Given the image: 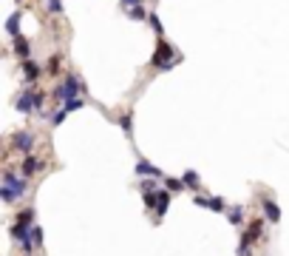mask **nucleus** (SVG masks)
<instances>
[{
  "label": "nucleus",
  "instance_id": "nucleus-1",
  "mask_svg": "<svg viewBox=\"0 0 289 256\" xmlns=\"http://www.w3.org/2000/svg\"><path fill=\"white\" fill-rule=\"evenodd\" d=\"M179 63L176 51L170 49V43H164V40H159V49H156V54H153V66L162 68V71H167V68H173Z\"/></svg>",
  "mask_w": 289,
  "mask_h": 256
},
{
  "label": "nucleus",
  "instance_id": "nucleus-2",
  "mask_svg": "<svg viewBox=\"0 0 289 256\" xmlns=\"http://www.w3.org/2000/svg\"><path fill=\"white\" fill-rule=\"evenodd\" d=\"M80 91H82V83L77 77H65V83L57 88V97L65 102V100H71V97H80Z\"/></svg>",
  "mask_w": 289,
  "mask_h": 256
},
{
  "label": "nucleus",
  "instance_id": "nucleus-3",
  "mask_svg": "<svg viewBox=\"0 0 289 256\" xmlns=\"http://www.w3.org/2000/svg\"><path fill=\"white\" fill-rule=\"evenodd\" d=\"M3 185H9L17 197H23V194H26V179H20V177L12 174V171H9V174H3Z\"/></svg>",
  "mask_w": 289,
  "mask_h": 256
},
{
  "label": "nucleus",
  "instance_id": "nucleus-4",
  "mask_svg": "<svg viewBox=\"0 0 289 256\" xmlns=\"http://www.w3.org/2000/svg\"><path fill=\"white\" fill-rule=\"evenodd\" d=\"M136 177H156V179H164V174H162L156 165H150L147 159H139V162H136Z\"/></svg>",
  "mask_w": 289,
  "mask_h": 256
},
{
  "label": "nucleus",
  "instance_id": "nucleus-5",
  "mask_svg": "<svg viewBox=\"0 0 289 256\" xmlns=\"http://www.w3.org/2000/svg\"><path fill=\"white\" fill-rule=\"evenodd\" d=\"M12 145H15L17 151L29 154V151H32V134H29V131H20V134H15V137H12Z\"/></svg>",
  "mask_w": 289,
  "mask_h": 256
},
{
  "label": "nucleus",
  "instance_id": "nucleus-6",
  "mask_svg": "<svg viewBox=\"0 0 289 256\" xmlns=\"http://www.w3.org/2000/svg\"><path fill=\"white\" fill-rule=\"evenodd\" d=\"M261 205H264V217H267V222H272V225L275 222H281V211H278V205H275L272 199H264Z\"/></svg>",
  "mask_w": 289,
  "mask_h": 256
},
{
  "label": "nucleus",
  "instance_id": "nucleus-7",
  "mask_svg": "<svg viewBox=\"0 0 289 256\" xmlns=\"http://www.w3.org/2000/svg\"><path fill=\"white\" fill-rule=\"evenodd\" d=\"M34 97H37V94H32V91H23V97L17 100V111H23V114H29V111L34 108Z\"/></svg>",
  "mask_w": 289,
  "mask_h": 256
},
{
  "label": "nucleus",
  "instance_id": "nucleus-8",
  "mask_svg": "<svg viewBox=\"0 0 289 256\" xmlns=\"http://www.w3.org/2000/svg\"><path fill=\"white\" fill-rule=\"evenodd\" d=\"M170 194L173 191H159V205H156V219L164 217V211H167V205H170Z\"/></svg>",
  "mask_w": 289,
  "mask_h": 256
},
{
  "label": "nucleus",
  "instance_id": "nucleus-9",
  "mask_svg": "<svg viewBox=\"0 0 289 256\" xmlns=\"http://www.w3.org/2000/svg\"><path fill=\"white\" fill-rule=\"evenodd\" d=\"M164 185H167V191L179 194V191L184 188V179H173V177H164Z\"/></svg>",
  "mask_w": 289,
  "mask_h": 256
},
{
  "label": "nucleus",
  "instance_id": "nucleus-10",
  "mask_svg": "<svg viewBox=\"0 0 289 256\" xmlns=\"http://www.w3.org/2000/svg\"><path fill=\"white\" fill-rule=\"evenodd\" d=\"M0 199H3V202H17L20 197H17V194H15L9 185H3V188H0Z\"/></svg>",
  "mask_w": 289,
  "mask_h": 256
},
{
  "label": "nucleus",
  "instance_id": "nucleus-11",
  "mask_svg": "<svg viewBox=\"0 0 289 256\" xmlns=\"http://www.w3.org/2000/svg\"><path fill=\"white\" fill-rule=\"evenodd\" d=\"M63 105H65V111H80L82 105H85V100H82V97H71V100H65Z\"/></svg>",
  "mask_w": 289,
  "mask_h": 256
},
{
  "label": "nucleus",
  "instance_id": "nucleus-12",
  "mask_svg": "<svg viewBox=\"0 0 289 256\" xmlns=\"http://www.w3.org/2000/svg\"><path fill=\"white\" fill-rule=\"evenodd\" d=\"M23 71H26V77H29V80H34V77L40 74V68H37V63H32V60H26V63H23Z\"/></svg>",
  "mask_w": 289,
  "mask_h": 256
},
{
  "label": "nucleus",
  "instance_id": "nucleus-13",
  "mask_svg": "<svg viewBox=\"0 0 289 256\" xmlns=\"http://www.w3.org/2000/svg\"><path fill=\"white\" fill-rule=\"evenodd\" d=\"M15 51L20 54V57H29V43H26L23 37H17V40H15Z\"/></svg>",
  "mask_w": 289,
  "mask_h": 256
},
{
  "label": "nucleus",
  "instance_id": "nucleus-14",
  "mask_svg": "<svg viewBox=\"0 0 289 256\" xmlns=\"http://www.w3.org/2000/svg\"><path fill=\"white\" fill-rule=\"evenodd\" d=\"M181 179H184V185L199 188V174H196V171H184V177H181Z\"/></svg>",
  "mask_w": 289,
  "mask_h": 256
},
{
  "label": "nucleus",
  "instance_id": "nucleus-15",
  "mask_svg": "<svg viewBox=\"0 0 289 256\" xmlns=\"http://www.w3.org/2000/svg\"><path fill=\"white\" fill-rule=\"evenodd\" d=\"M230 222H233V225H241V222H244V208H230Z\"/></svg>",
  "mask_w": 289,
  "mask_h": 256
},
{
  "label": "nucleus",
  "instance_id": "nucleus-16",
  "mask_svg": "<svg viewBox=\"0 0 289 256\" xmlns=\"http://www.w3.org/2000/svg\"><path fill=\"white\" fill-rule=\"evenodd\" d=\"M128 15L133 17V20H147V15H144V9H142V6H130V9H128Z\"/></svg>",
  "mask_w": 289,
  "mask_h": 256
},
{
  "label": "nucleus",
  "instance_id": "nucleus-17",
  "mask_svg": "<svg viewBox=\"0 0 289 256\" xmlns=\"http://www.w3.org/2000/svg\"><path fill=\"white\" fill-rule=\"evenodd\" d=\"M17 26H20V15H12V17H9V23H6V32L17 34Z\"/></svg>",
  "mask_w": 289,
  "mask_h": 256
},
{
  "label": "nucleus",
  "instance_id": "nucleus-18",
  "mask_svg": "<svg viewBox=\"0 0 289 256\" xmlns=\"http://www.w3.org/2000/svg\"><path fill=\"white\" fill-rule=\"evenodd\" d=\"M210 208H213V211H227V202L221 197H213V199H210Z\"/></svg>",
  "mask_w": 289,
  "mask_h": 256
},
{
  "label": "nucleus",
  "instance_id": "nucleus-19",
  "mask_svg": "<svg viewBox=\"0 0 289 256\" xmlns=\"http://www.w3.org/2000/svg\"><path fill=\"white\" fill-rule=\"evenodd\" d=\"M34 168H37V159H34L32 154H26V165H23V171H26V174H32Z\"/></svg>",
  "mask_w": 289,
  "mask_h": 256
},
{
  "label": "nucleus",
  "instance_id": "nucleus-20",
  "mask_svg": "<svg viewBox=\"0 0 289 256\" xmlns=\"http://www.w3.org/2000/svg\"><path fill=\"white\" fill-rule=\"evenodd\" d=\"M156 182H159L156 177H150V179H144V182H142V194H147V191H153V188H156Z\"/></svg>",
  "mask_w": 289,
  "mask_h": 256
},
{
  "label": "nucleus",
  "instance_id": "nucleus-21",
  "mask_svg": "<svg viewBox=\"0 0 289 256\" xmlns=\"http://www.w3.org/2000/svg\"><path fill=\"white\" fill-rule=\"evenodd\" d=\"M147 20H150V26H153V32L156 34H162V20L156 15H147Z\"/></svg>",
  "mask_w": 289,
  "mask_h": 256
},
{
  "label": "nucleus",
  "instance_id": "nucleus-22",
  "mask_svg": "<svg viewBox=\"0 0 289 256\" xmlns=\"http://www.w3.org/2000/svg\"><path fill=\"white\" fill-rule=\"evenodd\" d=\"M210 199H213V197H201V194H199V197H196L193 202L199 205V208H210Z\"/></svg>",
  "mask_w": 289,
  "mask_h": 256
},
{
  "label": "nucleus",
  "instance_id": "nucleus-23",
  "mask_svg": "<svg viewBox=\"0 0 289 256\" xmlns=\"http://www.w3.org/2000/svg\"><path fill=\"white\" fill-rule=\"evenodd\" d=\"M65 114H68V111H65V105H63V108H60V111H57V114L51 117V122H54V125H60V122L65 119Z\"/></svg>",
  "mask_w": 289,
  "mask_h": 256
},
{
  "label": "nucleus",
  "instance_id": "nucleus-24",
  "mask_svg": "<svg viewBox=\"0 0 289 256\" xmlns=\"http://www.w3.org/2000/svg\"><path fill=\"white\" fill-rule=\"evenodd\" d=\"M32 239H34V248H37V245L43 242V231H40V228H32Z\"/></svg>",
  "mask_w": 289,
  "mask_h": 256
},
{
  "label": "nucleus",
  "instance_id": "nucleus-25",
  "mask_svg": "<svg viewBox=\"0 0 289 256\" xmlns=\"http://www.w3.org/2000/svg\"><path fill=\"white\" fill-rule=\"evenodd\" d=\"M122 128H125V134L130 137V114H125V117H122Z\"/></svg>",
  "mask_w": 289,
  "mask_h": 256
},
{
  "label": "nucleus",
  "instance_id": "nucleus-26",
  "mask_svg": "<svg viewBox=\"0 0 289 256\" xmlns=\"http://www.w3.org/2000/svg\"><path fill=\"white\" fill-rule=\"evenodd\" d=\"M57 68H60V57H54V60L48 63V71H57Z\"/></svg>",
  "mask_w": 289,
  "mask_h": 256
},
{
  "label": "nucleus",
  "instance_id": "nucleus-27",
  "mask_svg": "<svg viewBox=\"0 0 289 256\" xmlns=\"http://www.w3.org/2000/svg\"><path fill=\"white\" fill-rule=\"evenodd\" d=\"M48 9L51 12H60V0H48Z\"/></svg>",
  "mask_w": 289,
  "mask_h": 256
},
{
  "label": "nucleus",
  "instance_id": "nucleus-28",
  "mask_svg": "<svg viewBox=\"0 0 289 256\" xmlns=\"http://www.w3.org/2000/svg\"><path fill=\"white\" fill-rule=\"evenodd\" d=\"M125 3V9H130V6H142V0H122Z\"/></svg>",
  "mask_w": 289,
  "mask_h": 256
}]
</instances>
